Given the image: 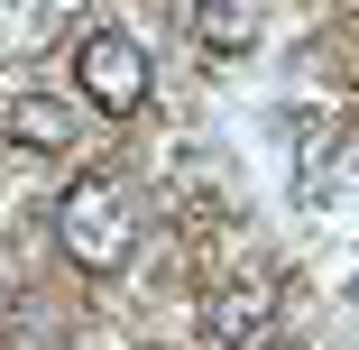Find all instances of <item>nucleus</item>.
I'll return each mask as SVG.
<instances>
[{
	"instance_id": "obj_4",
	"label": "nucleus",
	"mask_w": 359,
	"mask_h": 350,
	"mask_svg": "<svg viewBox=\"0 0 359 350\" xmlns=\"http://www.w3.org/2000/svg\"><path fill=\"white\" fill-rule=\"evenodd\" d=\"M10 138L37 148V157H65V148L83 138V111H65L55 93H19V102H10Z\"/></svg>"
},
{
	"instance_id": "obj_3",
	"label": "nucleus",
	"mask_w": 359,
	"mask_h": 350,
	"mask_svg": "<svg viewBox=\"0 0 359 350\" xmlns=\"http://www.w3.org/2000/svg\"><path fill=\"white\" fill-rule=\"evenodd\" d=\"M267 323H276V276L267 267H231L222 286L203 295V332L222 341V350H258Z\"/></svg>"
},
{
	"instance_id": "obj_1",
	"label": "nucleus",
	"mask_w": 359,
	"mask_h": 350,
	"mask_svg": "<svg viewBox=\"0 0 359 350\" xmlns=\"http://www.w3.org/2000/svg\"><path fill=\"white\" fill-rule=\"evenodd\" d=\"M55 240H65V258H74L83 276L129 267V258H138V203H129V184H120V175L65 184V194H55Z\"/></svg>"
},
{
	"instance_id": "obj_2",
	"label": "nucleus",
	"mask_w": 359,
	"mask_h": 350,
	"mask_svg": "<svg viewBox=\"0 0 359 350\" xmlns=\"http://www.w3.org/2000/svg\"><path fill=\"white\" fill-rule=\"evenodd\" d=\"M148 83H157V65H148V46H138L129 28H83V37H74V93H83L102 120L148 111Z\"/></svg>"
},
{
	"instance_id": "obj_5",
	"label": "nucleus",
	"mask_w": 359,
	"mask_h": 350,
	"mask_svg": "<svg viewBox=\"0 0 359 350\" xmlns=\"http://www.w3.org/2000/svg\"><path fill=\"white\" fill-rule=\"evenodd\" d=\"M258 19H267V0H184V28H194V46H212V55H240V46L258 37Z\"/></svg>"
}]
</instances>
